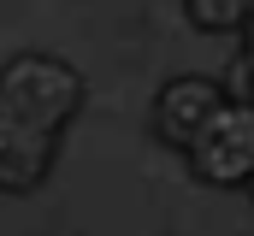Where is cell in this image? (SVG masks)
<instances>
[{
	"instance_id": "cell-4",
	"label": "cell",
	"mask_w": 254,
	"mask_h": 236,
	"mask_svg": "<svg viewBox=\"0 0 254 236\" xmlns=\"http://www.w3.org/2000/svg\"><path fill=\"white\" fill-rule=\"evenodd\" d=\"M54 142H60L54 130L0 118V189H36L54 166Z\"/></svg>"
},
{
	"instance_id": "cell-7",
	"label": "cell",
	"mask_w": 254,
	"mask_h": 236,
	"mask_svg": "<svg viewBox=\"0 0 254 236\" xmlns=\"http://www.w3.org/2000/svg\"><path fill=\"white\" fill-rule=\"evenodd\" d=\"M243 183H249V195H254V172H249V177H243Z\"/></svg>"
},
{
	"instance_id": "cell-2",
	"label": "cell",
	"mask_w": 254,
	"mask_h": 236,
	"mask_svg": "<svg viewBox=\"0 0 254 236\" xmlns=\"http://www.w3.org/2000/svg\"><path fill=\"white\" fill-rule=\"evenodd\" d=\"M184 154L207 183H243L254 172V107L249 101H219V113L190 136Z\"/></svg>"
},
{
	"instance_id": "cell-5",
	"label": "cell",
	"mask_w": 254,
	"mask_h": 236,
	"mask_svg": "<svg viewBox=\"0 0 254 236\" xmlns=\"http://www.w3.org/2000/svg\"><path fill=\"white\" fill-rule=\"evenodd\" d=\"M201 30H243L254 18V0H184Z\"/></svg>"
},
{
	"instance_id": "cell-6",
	"label": "cell",
	"mask_w": 254,
	"mask_h": 236,
	"mask_svg": "<svg viewBox=\"0 0 254 236\" xmlns=\"http://www.w3.org/2000/svg\"><path fill=\"white\" fill-rule=\"evenodd\" d=\"M243 83H249V107H254V18H249V54H243Z\"/></svg>"
},
{
	"instance_id": "cell-1",
	"label": "cell",
	"mask_w": 254,
	"mask_h": 236,
	"mask_svg": "<svg viewBox=\"0 0 254 236\" xmlns=\"http://www.w3.org/2000/svg\"><path fill=\"white\" fill-rule=\"evenodd\" d=\"M77 107H83V77L60 59L18 54L0 71V118H18V124H36V130L60 136L77 118Z\"/></svg>"
},
{
	"instance_id": "cell-3",
	"label": "cell",
	"mask_w": 254,
	"mask_h": 236,
	"mask_svg": "<svg viewBox=\"0 0 254 236\" xmlns=\"http://www.w3.org/2000/svg\"><path fill=\"white\" fill-rule=\"evenodd\" d=\"M219 101H225L219 83H207V77H172V83L160 89V101H154V130H160V142L190 148V136L219 113Z\"/></svg>"
}]
</instances>
